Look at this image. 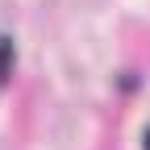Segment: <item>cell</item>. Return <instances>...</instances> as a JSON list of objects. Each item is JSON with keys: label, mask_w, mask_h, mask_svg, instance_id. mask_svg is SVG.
<instances>
[{"label": "cell", "mask_w": 150, "mask_h": 150, "mask_svg": "<svg viewBox=\"0 0 150 150\" xmlns=\"http://www.w3.org/2000/svg\"><path fill=\"white\" fill-rule=\"evenodd\" d=\"M13 63H17V46H13V38H0V88L8 83Z\"/></svg>", "instance_id": "cell-1"}, {"label": "cell", "mask_w": 150, "mask_h": 150, "mask_svg": "<svg viewBox=\"0 0 150 150\" xmlns=\"http://www.w3.org/2000/svg\"><path fill=\"white\" fill-rule=\"evenodd\" d=\"M142 150H150V129H146V134H142Z\"/></svg>", "instance_id": "cell-2"}]
</instances>
